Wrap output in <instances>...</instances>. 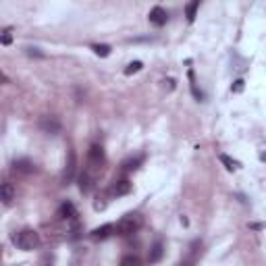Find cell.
<instances>
[{
    "instance_id": "3957f363",
    "label": "cell",
    "mask_w": 266,
    "mask_h": 266,
    "mask_svg": "<svg viewBox=\"0 0 266 266\" xmlns=\"http://www.w3.org/2000/svg\"><path fill=\"white\" fill-rule=\"evenodd\" d=\"M106 160V156H104V148L100 146V144H92L90 146V150H88V164H90V171L88 173H96V171L102 169V164Z\"/></svg>"
},
{
    "instance_id": "e0dca14e",
    "label": "cell",
    "mask_w": 266,
    "mask_h": 266,
    "mask_svg": "<svg viewBox=\"0 0 266 266\" xmlns=\"http://www.w3.org/2000/svg\"><path fill=\"white\" fill-rule=\"evenodd\" d=\"M119 266H144V264H142V260H139L137 256H133V254H127V256H123V258H121Z\"/></svg>"
},
{
    "instance_id": "4316f807",
    "label": "cell",
    "mask_w": 266,
    "mask_h": 266,
    "mask_svg": "<svg viewBox=\"0 0 266 266\" xmlns=\"http://www.w3.org/2000/svg\"><path fill=\"white\" fill-rule=\"evenodd\" d=\"M260 160H262V162H266V152H262V154H260Z\"/></svg>"
},
{
    "instance_id": "7c38bea8",
    "label": "cell",
    "mask_w": 266,
    "mask_h": 266,
    "mask_svg": "<svg viewBox=\"0 0 266 266\" xmlns=\"http://www.w3.org/2000/svg\"><path fill=\"white\" fill-rule=\"evenodd\" d=\"M162 256H164V244L158 239V241H154V246L150 247V252H148V262L156 264V262L162 260Z\"/></svg>"
},
{
    "instance_id": "d6986e66",
    "label": "cell",
    "mask_w": 266,
    "mask_h": 266,
    "mask_svg": "<svg viewBox=\"0 0 266 266\" xmlns=\"http://www.w3.org/2000/svg\"><path fill=\"white\" fill-rule=\"evenodd\" d=\"M92 50L94 52H96L98 54V57H102V58H106L108 57V54H111V46H108V44H92Z\"/></svg>"
},
{
    "instance_id": "d4e9b609",
    "label": "cell",
    "mask_w": 266,
    "mask_h": 266,
    "mask_svg": "<svg viewBox=\"0 0 266 266\" xmlns=\"http://www.w3.org/2000/svg\"><path fill=\"white\" fill-rule=\"evenodd\" d=\"M94 208H96V210H104V208H106V202H96V204H94Z\"/></svg>"
},
{
    "instance_id": "5b68a950",
    "label": "cell",
    "mask_w": 266,
    "mask_h": 266,
    "mask_svg": "<svg viewBox=\"0 0 266 266\" xmlns=\"http://www.w3.org/2000/svg\"><path fill=\"white\" fill-rule=\"evenodd\" d=\"M38 125H40V129L44 133H48V135H57V133H60V121L57 116H42Z\"/></svg>"
},
{
    "instance_id": "4fadbf2b",
    "label": "cell",
    "mask_w": 266,
    "mask_h": 266,
    "mask_svg": "<svg viewBox=\"0 0 266 266\" xmlns=\"http://www.w3.org/2000/svg\"><path fill=\"white\" fill-rule=\"evenodd\" d=\"M142 162H144V154H139V156H133V158H127L121 164V169L123 171H135V169H139Z\"/></svg>"
},
{
    "instance_id": "8992f818",
    "label": "cell",
    "mask_w": 266,
    "mask_h": 266,
    "mask_svg": "<svg viewBox=\"0 0 266 266\" xmlns=\"http://www.w3.org/2000/svg\"><path fill=\"white\" fill-rule=\"evenodd\" d=\"M200 254H202V241H193L191 247H190V254H187L177 266H195V262H198Z\"/></svg>"
},
{
    "instance_id": "6da1fadb",
    "label": "cell",
    "mask_w": 266,
    "mask_h": 266,
    "mask_svg": "<svg viewBox=\"0 0 266 266\" xmlns=\"http://www.w3.org/2000/svg\"><path fill=\"white\" fill-rule=\"evenodd\" d=\"M11 239L23 252H34V249L40 246V235H38V231H34V229H21L17 233H13Z\"/></svg>"
},
{
    "instance_id": "2e32d148",
    "label": "cell",
    "mask_w": 266,
    "mask_h": 266,
    "mask_svg": "<svg viewBox=\"0 0 266 266\" xmlns=\"http://www.w3.org/2000/svg\"><path fill=\"white\" fill-rule=\"evenodd\" d=\"M198 9H200V0H193V2H190L185 6V17H187V21H190V23H193Z\"/></svg>"
},
{
    "instance_id": "7402d4cb",
    "label": "cell",
    "mask_w": 266,
    "mask_h": 266,
    "mask_svg": "<svg viewBox=\"0 0 266 266\" xmlns=\"http://www.w3.org/2000/svg\"><path fill=\"white\" fill-rule=\"evenodd\" d=\"M0 42H2V46H9L13 42V36H11V27H6L2 31V38H0Z\"/></svg>"
},
{
    "instance_id": "cb8c5ba5",
    "label": "cell",
    "mask_w": 266,
    "mask_h": 266,
    "mask_svg": "<svg viewBox=\"0 0 266 266\" xmlns=\"http://www.w3.org/2000/svg\"><path fill=\"white\" fill-rule=\"evenodd\" d=\"M25 50H27L29 57H44L42 52H38V48H25Z\"/></svg>"
},
{
    "instance_id": "7a4b0ae2",
    "label": "cell",
    "mask_w": 266,
    "mask_h": 266,
    "mask_svg": "<svg viewBox=\"0 0 266 266\" xmlns=\"http://www.w3.org/2000/svg\"><path fill=\"white\" fill-rule=\"evenodd\" d=\"M142 225H144L142 216L137 212H129L116 223V233H119V235H133V233H137L142 229Z\"/></svg>"
},
{
    "instance_id": "30bf717a",
    "label": "cell",
    "mask_w": 266,
    "mask_h": 266,
    "mask_svg": "<svg viewBox=\"0 0 266 266\" xmlns=\"http://www.w3.org/2000/svg\"><path fill=\"white\" fill-rule=\"evenodd\" d=\"M131 190H133V185L127 181V179H121V181H114V183L111 185V190H108V193H111L113 198H121V195L131 193Z\"/></svg>"
},
{
    "instance_id": "9a60e30c",
    "label": "cell",
    "mask_w": 266,
    "mask_h": 266,
    "mask_svg": "<svg viewBox=\"0 0 266 266\" xmlns=\"http://www.w3.org/2000/svg\"><path fill=\"white\" fill-rule=\"evenodd\" d=\"M92 181H94V175L88 173V171H83L81 177H79V190H81L83 193H88L90 187H92Z\"/></svg>"
},
{
    "instance_id": "8fae6325",
    "label": "cell",
    "mask_w": 266,
    "mask_h": 266,
    "mask_svg": "<svg viewBox=\"0 0 266 266\" xmlns=\"http://www.w3.org/2000/svg\"><path fill=\"white\" fill-rule=\"evenodd\" d=\"M58 218H65V221H77V210L75 206L71 204V202H62L58 212H57Z\"/></svg>"
},
{
    "instance_id": "ffe728a7",
    "label": "cell",
    "mask_w": 266,
    "mask_h": 266,
    "mask_svg": "<svg viewBox=\"0 0 266 266\" xmlns=\"http://www.w3.org/2000/svg\"><path fill=\"white\" fill-rule=\"evenodd\" d=\"M142 67H144L142 60H133V62H129V65H127V69H125V75H133V73L142 71Z\"/></svg>"
},
{
    "instance_id": "5bb4252c",
    "label": "cell",
    "mask_w": 266,
    "mask_h": 266,
    "mask_svg": "<svg viewBox=\"0 0 266 266\" xmlns=\"http://www.w3.org/2000/svg\"><path fill=\"white\" fill-rule=\"evenodd\" d=\"M13 200H15V187L9 181H4L2 183V202H4V206H11Z\"/></svg>"
},
{
    "instance_id": "484cf974",
    "label": "cell",
    "mask_w": 266,
    "mask_h": 266,
    "mask_svg": "<svg viewBox=\"0 0 266 266\" xmlns=\"http://www.w3.org/2000/svg\"><path fill=\"white\" fill-rule=\"evenodd\" d=\"M42 266H54V264H52V258H46V260H44V264H42Z\"/></svg>"
},
{
    "instance_id": "ac0fdd59",
    "label": "cell",
    "mask_w": 266,
    "mask_h": 266,
    "mask_svg": "<svg viewBox=\"0 0 266 266\" xmlns=\"http://www.w3.org/2000/svg\"><path fill=\"white\" fill-rule=\"evenodd\" d=\"M218 160H221L225 167H227V171H235V169H239V162L237 160H233L231 156H227V154H218Z\"/></svg>"
},
{
    "instance_id": "ba28073f",
    "label": "cell",
    "mask_w": 266,
    "mask_h": 266,
    "mask_svg": "<svg viewBox=\"0 0 266 266\" xmlns=\"http://www.w3.org/2000/svg\"><path fill=\"white\" fill-rule=\"evenodd\" d=\"M148 19H150L152 25L162 27V25H167V21H169V13L164 11L162 6H154V9L150 11V15H148Z\"/></svg>"
},
{
    "instance_id": "603a6c76",
    "label": "cell",
    "mask_w": 266,
    "mask_h": 266,
    "mask_svg": "<svg viewBox=\"0 0 266 266\" xmlns=\"http://www.w3.org/2000/svg\"><path fill=\"white\" fill-rule=\"evenodd\" d=\"M231 92H235V94L244 92V79H237L235 83H233V85H231Z\"/></svg>"
},
{
    "instance_id": "44dd1931",
    "label": "cell",
    "mask_w": 266,
    "mask_h": 266,
    "mask_svg": "<svg viewBox=\"0 0 266 266\" xmlns=\"http://www.w3.org/2000/svg\"><path fill=\"white\" fill-rule=\"evenodd\" d=\"M190 88H191V94H193V98L195 100H204V94H202L200 90H198V85H195V79H193V71H190Z\"/></svg>"
},
{
    "instance_id": "52a82bcc",
    "label": "cell",
    "mask_w": 266,
    "mask_h": 266,
    "mask_svg": "<svg viewBox=\"0 0 266 266\" xmlns=\"http://www.w3.org/2000/svg\"><path fill=\"white\" fill-rule=\"evenodd\" d=\"M116 233V225H102V227H98V229H94L92 233H90V237L94 239V241H102V239H108L111 235H114Z\"/></svg>"
},
{
    "instance_id": "9c48e42d",
    "label": "cell",
    "mask_w": 266,
    "mask_h": 266,
    "mask_svg": "<svg viewBox=\"0 0 266 266\" xmlns=\"http://www.w3.org/2000/svg\"><path fill=\"white\" fill-rule=\"evenodd\" d=\"M13 171L15 173H19V175H31V173H36L38 169L29 158H17L13 162Z\"/></svg>"
},
{
    "instance_id": "277c9868",
    "label": "cell",
    "mask_w": 266,
    "mask_h": 266,
    "mask_svg": "<svg viewBox=\"0 0 266 266\" xmlns=\"http://www.w3.org/2000/svg\"><path fill=\"white\" fill-rule=\"evenodd\" d=\"M75 171H77V156H75V150H69V158H67V164H65V171H62V183H71L73 177H75Z\"/></svg>"
}]
</instances>
